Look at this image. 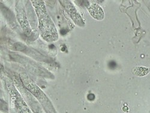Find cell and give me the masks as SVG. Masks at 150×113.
<instances>
[{"instance_id":"7a4b0ae2","label":"cell","mask_w":150,"mask_h":113,"mask_svg":"<svg viewBox=\"0 0 150 113\" xmlns=\"http://www.w3.org/2000/svg\"><path fill=\"white\" fill-rule=\"evenodd\" d=\"M150 72V69L142 66H138L133 69V73L137 77H144Z\"/></svg>"},{"instance_id":"6da1fadb","label":"cell","mask_w":150,"mask_h":113,"mask_svg":"<svg viewBox=\"0 0 150 113\" xmlns=\"http://www.w3.org/2000/svg\"><path fill=\"white\" fill-rule=\"evenodd\" d=\"M88 11L91 16L97 19V20H102L104 18V12L102 8L96 3L91 4L88 7Z\"/></svg>"}]
</instances>
